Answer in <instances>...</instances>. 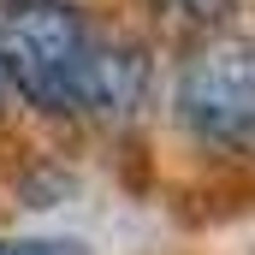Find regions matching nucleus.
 <instances>
[{
	"instance_id": "nucleus-1",
	"label": "nucleus",
	"mask_w": 255,
	"mask_h": 255,
	"mask_svg": "<svg viewBox=\"0 0 255 255\" xmlns=\"http://www.w3.org/2000/svg\"><path fill=\"white\" fill-rule=\"evenodd\" d=\"M89 42L77 0H0V77L42 113H77Z\"/></svg>"
},
{
	"instance_id": "nucleus-2",
	"label": "nucleus",
	"mask_w": 255,
	"mask_h": 255,
	"mask_svg": "<svg viewBox=\"0 0 255 255\" xmlns=\"http://www.w3.org/2000/svg\"><path fill=\"white\" fill-rule=\"evenodd\" d=\"M172 107L208 142H250L255 136V42L220 36V42L196 48L178 65Z\"/></svg>"
},
{
	"instance_id": "nucleus-3",
	"label": "nucleus",
	"mask_w": 255,
	"mask_h": 255,
	"mask_svg": "<svg viewBox=\"0 0 255 255\" xmlns=\"http://www.w3.org/2000/svg\"><path fill=\"white\" fill-rule=\"evenodd\" d=\"M142 101H148V54L136 42H89V60L77 77V113L130 119Z\"/></svg>"
},
{
	"instance_id": "nucleus-4",
	"label": "nucleus",
	"mask_w": 255,
	"mask_h": 255,
	"mask_svg": "<svg viewBox=\"0 0 255 255\" xmlns=\"http://www.w3.org/2000/svg\"><path fill=\"white\" fill-rule=\"evenodd\" d=\"M166 18H178V24H196V30H208V24H226L232 12H238V0H154Z\"/></svg>"
},
{
	"instance_id": "nucleus-5",
	"label": "nucleus",
	"mask_w": 255,
	"mask_h": 255,
	"mask_svg": "<svg viewBox=\"0 0 255 255\" xmlns=\"http://www.w3.org/2000/svg\"><path fill=\"white\" fill-rule=\"evenodd\" d=\"M0 255H83V244H48V238H24V244H0Z\"/></svg>"
},
{
	"instance_id": "nucleus-6",
	"label": "nucleus",
	"mask_w": 255,
	"mask_h": 255,
	"mask_svg": "<svg viewBox=\"0 0 255 255\" xmlns=\"http://www.w3.org/2000/svg\"><path fill=\"white\" fill-rule=\"evenodd\" d=\"M0 107H6V77H0Z\"/></svg>"
}]
</instances>
